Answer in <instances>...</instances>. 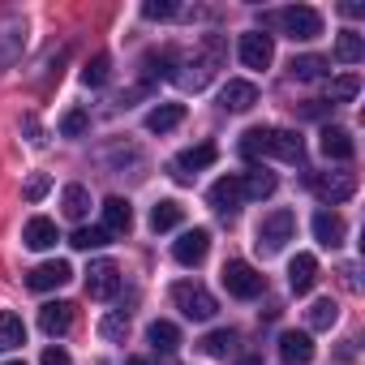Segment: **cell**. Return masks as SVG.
Segmentation results:
<instances>
[{"mask_svg":"<svg viewBox=\"0 0 365 365\" xmlns=\"http://www.w3.org/2000/svg\"><path fill=\"white\" fill-rule=\"evenodd\" d=\"M254 103H258V86L254 82H245V78L224 82V91H220V108L224 112H250Z\"/></svg>","mask_w":365,"mask_h":365,"instance_id":"5bb4252c","label":"cell"},{"mask_svg":"<svg viewBox=\"0 0 365 365\" xmlns=\"http://www.w3.org/2000/svg\"><path fill=\"white\" fill-rule=\"evenodd\" d=\"M61 207H65V215H69V220H86V211H91V194H86L82 185H65Z\"/></svg>","mask_w":365,"mask_h":365,"instance_id":"4dcf8cb0","label":"cell"},{"mask_svg":"<svg viewBox=\"0 0 365 365\" xmlns=\"http://www.w3.org/2000/svg\"><path fill=\"white\" fill-rule=\"evenodd\" d=\"M318 146H322V155H327V159H339V163H348V159L356 155V142H352V133H348V129H339V125H327Z\"/></svg>","mask_w":365,"mask_h":365,"instance_id":"ac0fdd59","label":"cell"},{"mask_svg":"<svg viewBox=\"0 0 365 365\" xmlns=\"http://www.w3.org/2000/svg\"><path fill=\"white\" fill-rule=\"evenodd\" d=\"M5 365H26V361H5Z\"/></svg>","mask_w":365,"mask_h":365,"instance_id":"7bdbcfd3","label":"cell"},{"mask_svg":"<svg viewBox=\"0 0 365 365\" xmlns=\"http://www.w3.org/2000/svg\"><path fill=\"white\" fill-rule=\"evenodd\" d=\"M237 365H262V361H258V356H241Z\"/></svg>","mask_w":365,"mask_h":365,"instance_id":"60d3db41","label":"cell"},{"mask_svg":"<svg viewBox=\"0 0 365 365\" xmlns=\"http://www.w3.org/2000/svg\"><path fill=\"white\" fill-rule=\"evenodd\" d=\"M237 52H241V65L245 69H267L275 61V39L262 35V31H250V35H241Z\"/></svg>","mask_w":365,"mask_h":365,"instance_id":"8fae6325","label":"cell"},{"mask_svg":"<svg viewBox=\"0 0 365 365\" xmlns=\"http://www.w3.org/2000/svg\"><path fill=\"white\" fill-rule=\"evenodd\" d=\"M314 279H318V258H314V254H297V258L288 262V288L301 297V292L314 288Z\"/></svg>","mask_w":365,"mask_h":365,"instance_id":"44dd1931","label":"cell"},{"mask_svg":"<svg viewBox=\"0 0 365 365\" xmlns=\"http://www.w3.org/2000/svg\"><path fill=\"white\" fill-rule=\"evenodd\" d=\"M180 120H185V103H159L146 112V129L150 133H172Z\"/></svg>","mask_w":365,"mask_h":365,"instance_id":"7402d4cb","label":"cell"},{"mask_svg":"<svg viewBox=\"0 0 365 365\" xmlns=\"http://www.w3.org/2000/svg\"><path fill=\"white\" fill-rule=\"evenodd\" d=\"M39 365H73V361H69V352H65V348H43Z\"/></svg>","mask_w":365,"mask_h":365,"instance_id":"ab89813d","label":"cell"},{"mask_svg":"<svg viewBox=\"0 0 365 365\" xmlns=\"http://www.w3.org/2000/svg\"><path fill=\"white\" fill-rule=\"evenodd\" d=\"M116 292H120V267H116L112 258L91 262V271H86V297H95V301H112Z\"/></svg>","mask_w":365,"mask_h":365,"instance_id":"ba28073f","label":"cell"},{"mask_svg":"<svg viewBox=\"0 0 365 365\" xmlns=\"http://www.w3.org/2000/svg\"><path fill=\"white\" fill-rule=\"evenodd\" d=\"M224 288H228V297H237V301H254V297H262V288H267V279H262V271L258 267H250V262H224Z\"/></svg>","mask_w":365,"mask_h":365,"instance_id":"8992f818","label":"cell"},{"mask_svg":"<svg viewBox=\"0 0 365 365\" xmlns=\"http://www.w3.org/2000/svg\"><path fill=\"white\" fill-rule=\"evenodd\" d=\"M142 18L168 22V18H176V5H172V0H146V5H142Z\"/></svg>","mask_w":365,"mask_h":365,"instance_id":"f35d334b","label":"cell"},{"mask_svg":"<svg viewBox=\"0 0 365 365\" xmlns=\"http://www.w3.org/2000/svg\"><path fill=\"white\" fill-rule=\"evenodd\" d=\"M172 301H176V309H180V314L194 318V322H211V318L220 314V301H215L202 284H194V279L172 284Z\"/></svg>","mask_w":365,"mask_h":365,"instance_id":"277c9868","label":"cell"},{"mask_svg":"<svg viewBox=\"0 0 365 365\" xmlns=\"http://www.w3.org/2000/svg\"><path fill=\"white\" fill-rule=\"evenodd\" d=\"M292 232H297V215H292L288 207H279V211L262 215V224H258V232H254V245H258L262 254H279V250L292 241Z\"/></svg>","mask_w":365,"mask_h":365,"instance_id":"5b68a950","label":"cell"},{"mask_svg":"<svg viewBox=\"0 0 365 365\" xmlns=\"http://www.w3.org/2000/svg\"><path fill=\"white\" fill-rule=\"evenodd\" d=\"M241 155L245 159L271 155V159H284V163H301L305 159V142L292 129H250V133H241Z\"/></svg>","mask_w":365,"mask_h":365,"instance_id":"7a4b0ae2","label":"cell"},{"mask_svg":"<svg viewBox=\"0 0 365 365\" xmlns=\"http://www.w3.org/2000/svg\"><path fill=\"white\" fill-rule=\"evenodd\" d=\"M344 232H348V228H344V220H339L335 211H318V215H314V237H318L327 250H335V245L344 241Z\"/></svg>","mask_w":365,"mask_h":365,"instance_id":"484cf974","label":"cell"},{"mask_svg":"<svg viewBox=\"0 0 365 365\" xmlns=\"http://www.w3.org/2000/svg\"><path fill=\"white\" fill-rule=\"evenodd\" d=\"M86 129H91V116H86L82 108H69V112L61 116V133H65V138H82Z\"/></svg>","mask_w":365,"mask_h":365,"instance_id":"e575fe53","label":"cell"},{"mask_svg":"<svg viewBox=\"0 0 365 365\" xmlns=\"http://www.w3.org/2000/svg\"><path fill=\"white\" fill-rule=\"evenodd\" d=\"M224 52H228V43H224L220 35H207V39L198 43V52H194V56L176 61L172 82H176V86H185V91H202V86L215 78V69L224 65Z\"/></svg>","mask_w":365,"mask_h":365,"instance_id":"6da1fadb","label":"cell"},{"mask_svg":"<svg viewBox=\"0 0 365 365\" xmlns=\"http://www.w3.org/2000/svg\"><path fill=\"white\" fill-rule=\"evenodd\" d=\"M215 159H220V150H215L211 142H198V146H190V150H180V155L172 159V176H176V180H194V172L211 168Z\"/></svg>","mask_w":365,"mask_h":365,"instance_id":"30bf717a","label":"cell"},{"mask_svg":"<svg viewBox=\"0 0 365 365\" xmlns=\"http://www.w3.org/2000/svg\"><path fill=\"white\" fill-rule=\"evenodd\" d=\"M73 279V267L65 262V258H52V262H39L31 275H26V288L31 292H52V288H61V284H69Z\"/></svg>","mask_w":365,"mask_h":365,"instance_id":"4fadbf2b","label":"cell"},{"mask_svg":"<svg viewBox=\"0 0 365 365\" xmlns=\"http://www.w3.org/2000/svg\"><path fill=\"white\" fill-rule=\"evenodd\" d=\"M39 327H43V335H65L69 327H73V305L69 301H48L43 309H39Z\"/></svg>","mask_w":365,"mask_h":365,"instance_id":"d6986e66","label":"cell"},{"mask_svg":"<svg viewBox=\"0 0 365 365\" xmlns=\"http://www.w3.org/2000/svg\"><path fill=\"white\" fill-rule=\"evenodd\" d=\"M241 190H245V198H254V202H262V198H271L275 194V176L271 172H245L241 176Z\"/></svg>","mask_w":365,"mask_h":365,"instance_id":"83f0119b","label":"cell"},{"mask_svg":"<svg viewBox=\"0 0 365 365\" xmlns=\"http://www.w3.org/2000/svg\"><path fill=\"white\" fill-rule=\"evenodd\" d=\"M26 344V322L14 309H0V352H14Z\"/></svg>","mask_w":365,"mask_h":365,"instance_id":"d4e9b609","label":"cell"},{"mask_svg":"<svg viewBox=\"0 0 365 365\" xmlns=\"http://www.w3.org/2000/svg\"><path fill=\"white\" fill-rule=\"evenodd\" d=\"M335 56H339L344 65H356V61L365 56V39H361L356 31H344V35L335 39Z\"/></svg>","mask_w":365,"mask_h":365,"instance_id":"1f68e13d","label":"cell"},{"mask_svg":"<svg viewBox=\"0 0 365 365\" xmlns=\"http://www.w3.org/2000/svg\"><path fill=\"white\" fill-rule=\"evenodd\" d=\"M69 245H73V250H99V245H108V232H103V228H78V232L69 237Z\"/></svg>","mask_w":365,"mask_h":365,"instance_id":"d590c367","label":"cell"},{"mask_svg":"<svg viewBox=\"0 0 365 365\" xmlns=\"http://www.w3.org/2000/svg\"><path fill=\"white\" fill-rule=\"evenodd\" d=\"M22 43H26V22L22 18H5L0 22V69H9L18 61Z\"/></svg>","mask_w":365,"mask_h":365,"instance_id":"2e32d148","label":"cell"},{"mask_svg":"<svg viewBox=\"0 0 365 365\" xmlns=\"http://www.w3.org/2000/svg\"><path fill=\"white\" fill-rule=\"evenodd\" d=\"M279 356H284V365H309V361H314V339H309V331H284V335H279Z\"/></svg>","mask_w":365,"mask_h":365,"instance_id":"e0dca14e","label":"cell"},{"mask_svg":"<svg viewBox=\"0 0 365 365\" xmlns=\"http://www.w3.org/2000/svg\"><path fill=\"white\" fill-rule=\"evenodd\" d=\"M99 211H103V232L108 237H129L133 232V207H129V198H108Z\"/></svg>","mask_w":365,"mask_h":365,"instance_id":"9a60e30c","label":"cell"},{"mask_svg":"<svg viewBox=\"0 0 365 365\" xmlns=\"http://www.w3.org/2000/svg\"><path fill=\"white\" fill-rule=\"evenodd\" d=\"M327 95H331V103H352V99L361 95V73H339V78H331Z\"/></svg>","mask_w":365,"mask_h":365,"instance_id":"f1b7e54d","label":"cell"},{"mask_svg":"<svg viewBox=\"0 0 365 365\" xmlns=\"http://www.w3.org/2000/svg\"><path fill=\"white\" fill-rule=\"evenodd\" d=\"M211 254V232L207 228H190V232H180V241L172 245V258L180 267H202Z\"/></svg>","mask_w":365,"mask_h":365,"instance_id":"9c48e42d","label":"cell"},{"mask_svg":"<svg viewBox=\"0 0 365 365\" xmlns=\"http://www.w3.org/2000/svg\"><path fill=\"white\" fill-rule=\"evenodd\" d=\"M22 241H26V250H52V245L61 241V232H56V224H52L48 215H35V220H26Z\"/></svg>","mask_w":365,"mask_h":365,"instance_id":"ffe728a7","label":"cell"},{"mask_svg":"<svg viewBox=\"0 0 365 365\" xmlns=\"http://www.w3.org/2000/svg\"><path fill=\"white\" fill-rule=\"evenodd\" d=\"M48 190H52V176H48V172H35V176L26 180V190H22V194H26V202H43Z\"/></svg>","mask_w":365,"mask_h":365,"instance_id":"8d00e7d4","label":"cell"},{"mask_svg":"<svg viewBox=\"0 0 365 365\" xmlns=\"http://www.w3.org/2000/svg\"><path fill=\"white\" fill-rule=\"evenodd\" d=\"M288 73H292L297 82H318V78L327 73V61H322V56H292Z\"/></svg>","mask_w":365,"mask_h":365,"instance_id":"f546056e","label":"cell"},{"mask_svg":"<svg viewBox=\"0 0 365 365\" xmlns=\"http://www.w3.org/2000/svg\"><path fill=\"white\" fill-rule=\"evenodd\" d=\"M108 73H112V56H108V52H99L95 61H86V69H82V86H103V82H108Z\"/></svg>","mask_w":365,"mask_h":365,"instance_id":"836d02e7","label":"cell"},{"mask_svg":"<svg viewBox=\"0 0 365 365\" xmlns=\"http://www.w3.org/2000/svg\"><path fill=\"white\" fill-rule=\"evenodd\" d=\"M232 344H237V331H228V327H224V331H211V335L198 339V348H202L207 356H228Z\"/></svg>","mask_w":365,"mask_h":365,"instance_id":"d6a6232c","label":"cell"},{"mask_svg":"<svg viewBox=\"0 0 365 365\" xmlns=\"http://www.w3.org/2000/svg\"><path fill=\"white\" fill-rule=\"evenodd\" d=\"M125 331H129V318H125V314H108V318L99 322V335H103V339H112V344H116V339H125Z\"/></svg>","mask_w":365,"mask_h":365,"instance_id":"74e56055","label":"cell"},{"mask_svg":"<svg viewBox=\"0 0 365 365\" xmlns=\"http://www.w3.org/2000/svg\"><path fill=\"white\" fill-rule=\"evenodd\" d=\"M305 185L314 190V198H322V202L335 207V202H348L356 194V176L352 172H309Z\"/></svg>","mask_w":365,"mask_h":365,"instance_id":"52a82bcc","label":"cell"},{"mask_svg":"<svg viewBox=\"0 0 365 365\" xmlns=\"http://www.w3.org/2000/svg\"><path fill=\"white\" fill-rule=\"evenodd\" d=\"M335 318H339V305H335L331 297H318V301L305 309V322H309V331H331V327H335Z\"/></svg>","mask_w":365,"mask_h":365,"instance_id":"4316f807","label":"cell"},{"mask_svg":"<svg viewBox=\"0 0 365 365\" xmlns=\"http://www.w3.org/2000/svg\"><path fill=\"white\" fill-rule=\"evenodd\" d=\"M207 202L220 211V215H237L241 202H245V190H241V176H220L215 185L207 190Z\"/></svg>","mask_w":365,"mask_h":365,"instance_id":"7c38bea8","label":"cell"},{"mask_svg":"<svg viewBox=\"0 0 365 365\" xmlns=\"http://www.w3.org/2000/svg\"><path fill=\"white\" fill-rule=\"evenodd\" d=\"M125 365H146V361H142V356H129V361H125Z\"/></svg>","mask_w":365,"mask_h":365,"instance_id":"b9f144b4","label":"cell"},{"mask_svg":"<svg viewBox=\"0 0 365 365\" xmlns=\"http://www.w3.org/2000/svg\"><path fill=\"white\" fill-rule=\"evenodd\" d=\"M180 220H185V207H180L176 198H159L150 207V228L155 232H172V228H180Z\"/></svg>","mask_w":365,"mask_h":365,"instance_id":"603a6c76","label":"cell"},{"mask_svg":"<svg viewBox=\"0 0 365 365\" xmlns=\"http://www.w3.org/2000/svg\"><path fill=\"white\" fill-rule=\"evenodd\" d=\"M146 344H150L155 352H176V348H180V331H176V322L155 318V322L146 327Z\"/></svg>","mask_w":365,"mask_h":365,"instance_id":"cb8c5ba5","label":"cell"},{"mask_svg":"<svg viewBox=\"0 0 365 365\" xmlns=\"http://www.w3.org/2000/svg\"><path fill=\"white\" fill-rule=\"evenodd\" d=\"M262 26L284 31L292 43H309V39H318V35H322V14H318V9H309V5H292V9L267 14V18H262Z\"/></svg>","mask_w":365,"mask_h":365,"instance_id":"3957f363","label":"cell"}]
</instances>
